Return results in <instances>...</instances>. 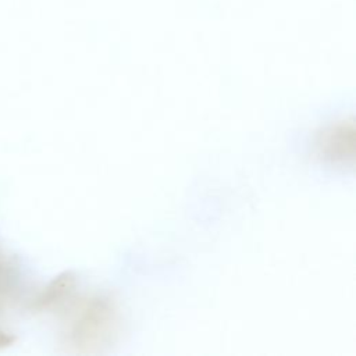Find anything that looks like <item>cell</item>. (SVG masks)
Masks as SVG:
<instances>
[{
	"mask_svg": "<svg viewBox=\"0 0 356 356\" xmlns=\"http://www.w3.org/2000/svg\"><path fill=\"white\" fill-rule=\"evenodd\" d=\"M348 135H352V128L349 127L346 131V127L343 125H338L331 128V131H328L327 134H324V136L321 138V152H324L327 154V157H343V156H350L352 152L346 150L352 149V136H349L346 139Z\"/></svg>",
	"mask_w": 356,
	"mask_h": 356,
	"instance_id": "obj_1",
	"label": "cell"
}]
</instances>
